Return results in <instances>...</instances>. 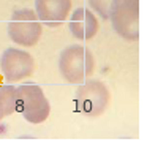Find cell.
<instances>
[{
    "label": "cell",
    "instance_id": "obj_1",
    "mask_svg": "<svg viewBox=\"0 0 147 147\" xmlns=\"http://www.w3.org/2000/svg\"><path fill=\"white\" fill-rule=\"evenodd\" d=\"M59 70L67 82H84L89 76H92L95 70V59L92 51L82 45H70L60 52Z\"/></svg>",
    "mask_w": 147,
    "mask_h": 147
},
{
    "label": "cell",
    "instance_id": "obj_2",
    "mask_svg": "<svg viewBox=\"0 0 147 147\" xmlns=\"http://www.w3.org/2000/svg\"><path fill=\"white\" fill-rule=\"evenodd\" d=\"M16 112L30 123H43L49 117L51 106L41 87L36 84H22L16 87Z\"/></svg>",
    "mask_w": 147,
    "mask_h": 147
},
{
    "label": "cell",
    "instance_id": "obj_3",
    "mask_svg": "<svg viewBox=\"0 0 147 147\" xmlns=\"http://www.w3.org/2000/svg\"><path fill=\"white\" fill-rule=\"evenodd\" d=\"M109 90L105 82L98 79H86L74 93V103L81 114L87 117H98L109 105Z\"/></svg>",
    "mask_w": 147,
    "mask_h": 147
},
{
    "label": "cell",
    "instance_id": "obj_4",
    "mask_svg": "<svg viewBox=\"0 0 147 147\" xmlns=\"http://www.w3.org/2000/svg\"><path fill=\"white\" fill-rule=\"evenodd\" d=\"M43 33V27L38 16L30 8L16 10L8 22V35L14 43L30 48L38 43L40 36Z\"/></svg>",
    "mask_w": 147,
    "mask_h": 147
},
{
    "label": "cell",
    "instance_id": "obj_5",
    "mask_svg": "<svg viewBox=\"0 0 147 147\" xmlns=\"http://www.w3.org/2000/svg\"><path fill=\"white\" fill-rule=\"evenodd\" d=\"M109 19L115 33L123 40L139 38V2H114Z\"/></svg>",
    "mask_w": 147,
    "mask_h": 147
},
{
    "label": "cell",
    "instance_id": "obj_6",
    "mask_svg": "<svg viewBox=\"0 0 147 147\" xmlns=\"http://www.w3.org/2000/svg\"><path fill=\"white\" fill-rule=\"evenodd\" d=\"M33 68H35V60L24 49L8 48L5 52H2L0 70H2L3 78L10 82L21 81L30 76L33 73Z\"/></svg>",
    "mask_w": 147,
    "mask_h": 147
},
{
    "label": "cell",
    "instance_id": "obj_7",
    "mask_svg": "<svg viewBox=\"0 0 147 147\" xmlns=\"http://www.w3.org/2000/svg\"><path fill=\"white\" fill-rule=\"evenodd\" d=\"M71 10V0H35V13L40 22L57 27L65 22Z\"/></svg>",
    "mask_w": 147,
    "mask_h": 147
},
{
    "label": "cell",
    "instance_id": "obj_8",
    "mask_svg": "<svg viewBox=\"0 0 147 147\" xmlns=\"http://www.w3.org/2000/svg\"><path fill=\"white\" fill-rule=\"evenodd\" d=\"M98 19L89 8H76L70 18V32L78 40H90L98 32Z\"/></svg>",
    "mask_w": 147,
    "mask_h": 147
},
{
    "label": "cell",
    "instance_id": "obj_9",
    "mask_svg": "<svg viewBox=\"0 0 147 147\" xmlns=\"http://www.w3.org/2000/svg\"><path fill=\"white\" fill-rule=\"evenodd\" d=\"M0 105H2L5 117L13 114L16 109V87L8 86V84L0 86Z\"/></svg>",
    "mask_w": 147,
    "mask_h": 147
},
{
    "label": "cell",
    "instance_id": "obj_10",
    "mask_svg": "<svg viewBox=\"0 0 147 147\" xmlns=\"http://www.w3.org/2000/svg\"><path fill=\"white\" fill-rule=\"evenodd\" d=\"M89 3H90V8L96 14H100L103 19H109L111 10L114 7V0H89Z\"/></svg>",
    "mask_w": 147,
    "mask_h": 147
},
{
    "label": "cell",
    "instance_id": "obj_11",
    "mask_svg": "<svg viewBox=\"0 0 147 147\" xmlns=\"http://www.w3.org/2000/svg\"><path fill=\"white\" fill-rule=\"evenodd\" d=\"M3 117H5V114H3V109H2V105H0V122H2Z\"/></svg>",
    "mask_w": 147,
    "mask_h": 147
},
{
    "label": "cell",
    "instance_id": "obj_12",
    "mask_svg": "<svg viewBox=\"0 0 147 147\" xmlns=\"http://www.w3.org/2000/svg\"><path fill=\"white\" fill-rule=\"evenodd\" d=\"M114 2H139V0H114Z\"/></svg>",
    "mask_w": 147,
    "mask_h": 147
},
{
    "label": "cell",
    "instance_id": "obj_13",
    "mask_svg": "<svg viewBox=\"0 0 147 147\" xmlns=\"http://www.w3.org/2000/svg\"><path fill=\"white\" fill-rule=\"evenodd\" d=\"M0 86H2V74H0Z\"/></svg>",
    "mask_w": 147,
    "mask_h": 147
}]
</instances>
